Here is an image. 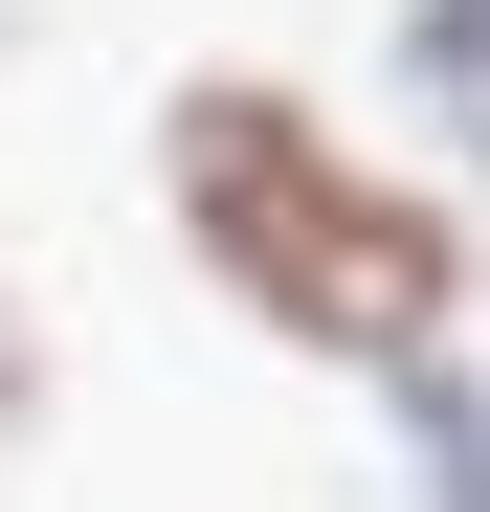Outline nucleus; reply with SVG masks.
I'll return each instance as SVG.
<instances>
[{
	"label": "nucleus",
	"instance_id": "1",
	"mask_svg": "<svg viewBox=\"0 0 490 512\" xmlns=\"http://www.w3.org/2000/svg\"><path fill=\"white\" fill-rule=\"evenodd\" d=\"M179 201L223 223V268L268 290V312H312V334H424L446 312V223L379 201L357 156H312L290 112H245V90L179 134Z\"/></svg>",
	"mask_w": 490,
	"mask_h": 512
}]
</instances>
